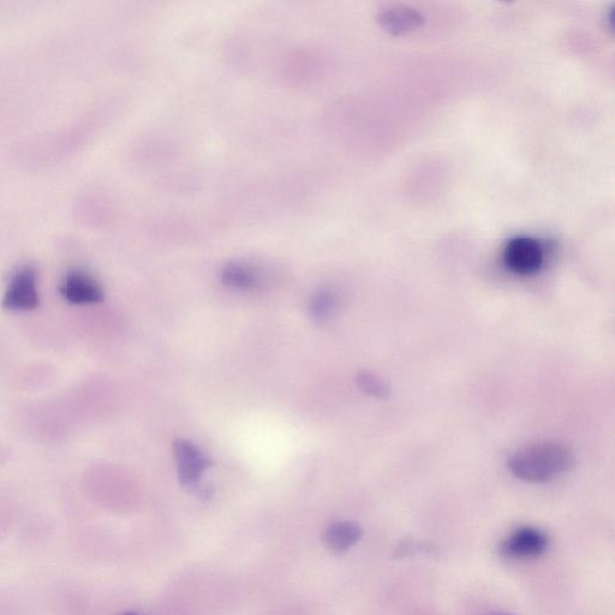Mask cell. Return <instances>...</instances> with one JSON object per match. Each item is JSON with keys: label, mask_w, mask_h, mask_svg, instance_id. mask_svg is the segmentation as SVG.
I'll return each instance as SVG.
<instances>
[{"label": "cell", "mask_w": 615, "mask_h": 615, "mask_svg": "<svg viewBox=\"0 0 615 615\" xmlns=\"http://www.w3.org/2000/svg\"><path fill=\"white\" fill-rule=\"evenodd\" d=\"M575 462L570 447L559 443H541L516 452L510 457L507 467L517 479L537 485L566 474Z\"/></svg>", "instance_id": "obj_1"}, {"label": "cell", "mask_w": 615, "mask_h": 615, "mask_svg": "<svg viewBox=\"0 0 615 615\" xmlns=\"http://www.w3.org/2000/svg\"><path fill=\"white\" fill-rule=\"evenodd\" d=\"M549 547V536L534 527H522L501 541L499 554L512 560L539 558Z\"/></svg>", "instance_id": "obj_2"}, {"label": "cell", "mask_w": 615, "mask_h": 615, "mask_svg": "<svg viewBox=\"0 0 615 615\" xmlns=\"http://www.w3.org/2000/svg\"><path fill=\"white\" fill-rule=\"evenodd\" d=\"M38 304L37 271L32 266H22L10 279L2 306L15 312V310H32L37 308Z\"/></svg>", "instance_id": "obj_3"}, {"label": "cell", "mask_w": 615, "mask_h": 615, "mask_svg": "<svg viewBox=\"0 0 615 615\" xmlns=\"http://www.w3.org/2000/svg\"><path fill=\"white\" fill-rule=\"evenodd\" d=\"M505 265L521 276H531L540 271L543 264L541 244L530 237L513 238L504 250Z\"/></svg>", "instance_id": "obj_4"}, {"label": "cell", "mask_w": 615, "mask_h": 615, "mask_svg": "<svg viewBox=\"0 0 615 615\" xmlns=\"http://www.w3.org/2000/svg\"><path fill=\"white\" fill-rule=\"evenodd\" d=\"M173 453L177 462L179 481L184 486H194L205 470L210 468V459L190 441L177 440L173 445Z\"/></svg>", "instance_id": "obj_5"}, {"label": "cell", "mask_w": 615, "mask_h": 615, "mask_svg": "<svg viewBox=\"0 0 615 615\" xmlns=\"http://www.w3.org/2000/svg\"><path fill=\"white\" fill-rule=\"evenodd\" d=\"M61 292L73 304H94L104 300V291L98 280L83 271H71L64 277Z\"/></svg>", "instance_id": "obj_6"}, {"label": "cell", "mask_w": 615, "mask_h": 615, "mask_svg": "<svg viewBox=\"0 0 615 615\" xmlns=\"http://www.w3.org/2000/svg\"><path fill=\"white\" fill-rule=\"evenodd\" d=\"M379 21L387 32L405 34L415 31L423 23V17L406 5H391L380 11Z\"/></svg>", "instance_id": "obj_7"}, {"label": "cell", "mask_w": 615, "mask_h": 615, "mask_svg": "<svg viewBox=\"0 0 615 615\" xmlns=\"http://www.w3.org/2000/svg\"><path fill=\"white\" fill-rule=\"evenodd\" d=\"M362 534V528L354 522L334 523L327 530L326 545L332 552L342 554L354 547Z\"/></svg>", "instance_id": "obj_8"}, {"label": "cell", "mask_w": 615, "mask_h": 615, "mask_svg": "<svg viewBox=\"0 0 615 615\" xmlns=\"http://www.w3.org/2000/svg\"><path fill=\"white\" fill-rule=\"evenodd\" d=\"M222 276L226 285L238 290L255 289L261 280L258 268L238 262L225 266Z\"/></svg>", "instance_id": "obj_9"}, {"label": "cell", "mask_w": 615, "mask_h": 615, "mask_svg": "<svg viewBox=\"0 0 615 615\" xmlns=\"http://www.w3.org/2000/svg\"><path fill=\"white\" fill-rule=\"evenodd\" d=\"M336 298L330 291L321 290L316 292L309 304L310 315L315 321L325 322L331 318L336 310Z\"/></svg>", "instance_id": "obj_10"}, {"label": "cell", "mask_w": 615, "mask_h": 615, "mask_svg": "<svg viewBox=\"0 0 615 615\" xmlns=\"http://www.w3.org/2000/svg\"><path fill=\"white\" fill-rule=\"evenodd\" d=\"M357 384L370 397L386 399L391 394V387L387 385V382L373 373L362 372L358 374Z\"/></svg>", "instance_id": "obj_11"}, {"label": "cell", "mask_w": 615, "mask_h": 615, "mask_svg": "<svg viewBox=\"0 0 615 615\" xmlns=\"http://www.w3.org/2000/svg\"><path fill=\"white\" fill-rule=\"evenodd\" d=\"M127 615H136V614H127Z\"/></svg>", "instance_id": "obj_12"}]
</instances>
